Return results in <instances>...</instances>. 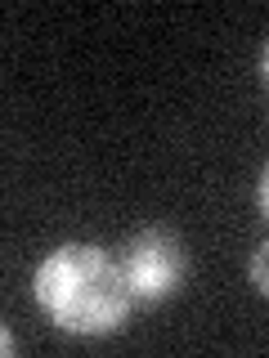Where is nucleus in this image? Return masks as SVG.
<instances>
[{
	"instance_id": "nucleus-2",
	"label": "nucleus",
	"mask_w": 269,
	"mask_h": 358,
	"mask_svg": "<svg viewBox=\"0 0 269 358\" xmlns=\"http://www.w3.org/2000/svg\"><path fill=\"white\" fill-rule=\"evenodd\" d=\"M121 273L134 296V305H162L171 300L179 282L188 273V255L179 246L175 233L166 229H139L134 238L121 246Z\"/></svg>"
},
{
	"instance_id": "nucleus-5",
	"label": "nucleus",
	"mask_w": 269,
	"mask_h": 358,
	"mask_svg": "<svg viewBox=\"0 0 269 358\" xmlns=\"http://www.w3.org/2000/svg\"><path fill=\"white\" fill-rule=\"evenodd\" d=\"M261 85H265V94H269V41H265V50H261Z\"/></svg>"
},
{
	"instance_id": "nucleus-1",
	"label": "nucleus",
	"mask_w": 269,
	"mask_h": 358,
	"mask_svg": "<svg viewBox=\"0 0 269 358\" xmlns=\"http://www.w3.org/2000/svg\"><path fill=\"white\" fill-rule=\"evenodd\" d=\"M41 313L54 327L72 336H108L130 318V287L121 273V260H112L104 246L63 242L36 264L32 278Z\"/></svg>"
},
{
	"instance_id": "nucleus-4",
	"label": "nucleus",
	"mask_w": 269,
	"mask_h": 358,
	"mask_svg": "<svg viewBox=\"0 0 269 358\" xmlns=\"http://www.w3.org/2000/svg\"><path fill=\"white\" fill-rule=\"evenodd\" d=\"M256 201H261V215L269 220V166L261 171V188H256Z\"/></svg>"
},
{
	"instance_id": "nucleus-3",
	"label": "nucleus",
	"mask_w": 269,
	"mask_h": 358,
	"mask_svg": "<svg viewBox=\"0 0 269 358\" xmlns=\"http://www.w3.org/2000/svg\"><path fill=\"white\" fill-rule=\"evenodd\" d=\"M247 273H251V282L261 296H269V242H261L251 251V264H247Z\"/></svg>"
}]
</instances>
